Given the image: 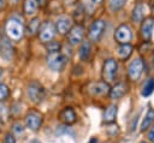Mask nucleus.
I'll return each mask as SVG.
<instances>
[{
  "label": "nucleus",
  "mask_w": 154,
  "mask_h": 143,
  "mask_svg": "<svg viewBox=\"0 0 154 143\" xmlns=\"http://www.w3.org/2000/svg\"><path fill=\"white\" fill-rule=\"evenodd\" d=\"M6 34L13 41H19L24 35V26L23 24L14 18H10L6 23Z\"/></svg>",
  "instance_id": "1"
},
{
  "label": "nucleus",
  "mask_w": 154,
  "mask_h": 143,
  "mask_svg": "<svg viewBox=\"0 0 154 143\" xmlns=\"http://www.w3.org/2000/svg\"><path fill=\"white\" fill-rule=\"evenodd\" d=\"M117 60L114 59H107L103 62V67H102V79L106 83H112L116 78L117 75Z\"/></svg>",
  "instance_id": "2"
},
{
  "label": "nucleus",
  "mask_w": 154,
  "mask_h": 143,
  "mask_svg": "<svg viewBox=\"0 0 154 143\" xmlns=\"http://www.w3.org/2000/svg\"><path fill=\"white\" fill-rule=\"evenodd\" d=\"M54 35H55V26L53 25L52 22L47 20L41 24L40 30H38V37H40L41 42H43V43L51 42L52 38L54 37Z\"/></svg>",
  "instance_id": "3"
},
{
  "label": "nucleus",
  "mask_w": 154,
  "mask_h": 143,
  "mask_svg": "<svg viewBox=\"0 0 154 143\" xmlns=\"http://www.w3.org/2000/svg\"><path fill=\"white\" fill-rule=\"evenodd\" d=\"M65 62H66V56L64 54H61L60 52L49 53V55L47 58V64L53 71H60L64 67Z\"/></svg>",
  "instance_id": "4"
},
{
  "label": "nucleus",
  "mask_w": 154,
  "mask_h": 143,
  "mask_svg": "<svg viewBox=\"0 0 154 143\" xmlns=\"http://www.w3.org/2000/svg\"><path fill=\"white\" fill-rule=\"evenodd\" d=\"M114 37H116L117 42H119L120 44H128L131 41V38H132L131 29L126 24H122V25H119L117 28Z\"/></svg>",
  "instance_id": "5"
},
{
  "label": "nucleus",
  "mask_w": 154,
  "mask_h": 143,
  "mask_svg": "<svg viewBox=\"0 0 154 143\" xmlns=\"http://www.w3.org/2000/svg\"><path fill=\"white\" fill-rule=\"evenodd\" d=\"M28 95L29 97L31 99L32 102L37 103L40 102L42 99H43V95H45V89L43 87L37 83V82H31L28 87Z\"/></svg>",
  "instance_id": "6"
},
{
  "label": "nucleus",
  "mask_w": 154,
  "mask_h": 143,
  "mask_svg": "<svg viewBox=\"0 0 154 143\" xmlns=\"http://www.w3.org/2000/svg\"><path fill=\"white\" fill-rule=\"evenodd\" d=\"M142 70H143V60L141 58L132 60L128 67V73H129L130 79L137 81L140 78V76L142 75Z\"/></svg>",
  "instance_id": "7"
},
{
  "label": "nucleus",
  "mask_w": 154,
  "mask_h": 143,
  "mask_svg": "<svg viewBox=\"0 0 154 143\" xmlns=\"http://www.w3.org/2000/svg\"><path fill=\"white\" fill-rule=\"evenodd\" d=\"M25 124L32 131L38 130L40 126H41V124H42V117H41V114L37 113L36 111L29 112L26 114V117H25Z\"/></svg>",
  "instance_id": "8"
},
{
  "label": "nucleus",
  "mask_w": 154,
  "mask_h": 143,
  "mask_svg": "<svg viewBox=\"0 0 154 143\" xmlns=\"http://www.w3.org/2000/svg\"><path fill=\"white\" fill-rule=\"evenodd\" d=\"M84 36V29L82 25H75L67 32V40L71 44H78L82 42Z\"/></svg>",
  "instance_id": "9"
},
{
  "label": "nucleus",
  "mask_w": 154,
  "mask_h": 143,
  "mask_svg": "<svg viewBox=\"0 0 154 143\" xmlns=\"http://www.w3.org/2000/svg\"><path fill=\"white\" fill-rule=\"evenodd\" d=\"M105 25H106V24H105L103 20H101V19L95 20V22L91 24L90 29H89V38H90L91 41H94V42L99 41L100 37H101V35H102V32H103Z\"/></svg>",
  "instance_id": "10"
},
{
  "label": "nucleus",
  "mask_w": 154,
  "mask_h": 143,
  "mask_svg": "<svg viewBox=\"0 0 154 143\" xmlns=\"http://www.w3.org/2000/svg\"><path fill=\"white\" fill-rule=\"evenodd\" d=\"M57 30L59 31V34L64 35L66 32L70 31V29L72 28V19L67 16H61L57 19V24H55Z\"/></svg>",
  "instance_id": "11"
},
{
  "label": "nucleus",
  "mask_w": 154,
  "mask_h": 143,
  "mask_svg": "<svg viewBox=\"0 0 154 143\" xmlns=\"http://www.w3.org/2000/svg\"><path fill=\"white\" fill-rule=\"evenodd\" d=\"M154 28V18L153 17H148L144 20H142V26H141V34L142 37L146 41H149L152 37V31Z\"/></svg>",
  "instance_id": "12"
},
{
  "label": "nucleus",
  "mask_w": 154,
  "mask_h": 143,
  "mask_svg": "<svg viewBox=\"0 0 154 143\" xmlns=\"http://www.w3.org/2000/svg\"><path fill=\"white\" fill-rule=\"evenodd\" d=\"M59 118L61 121H64L66 125H70V124H73L76 121V113L75 111L71 108V107H66L64 108L60 114H59Z\"/></svg>",
  "instance_id": "13"
},
{
  "label": "nucleus",
  "mask_w": 154,
  "mask_h": 143,
  "mask_svg": "<svg viewBox=\"0 0 154 143\" xmlns=\"http://www.w3.org/2000/svg\"><path fill=\"white\" fill-rule=\"evenodd\" d=\"M126 93V85L124 83H117L109 91V97L116 100V99H120L122 96H124V94Z\"/></svg>",
  "instance_id": "14"
},
{
  "label": "nucleus",
  "mask_w": 154,
  "mask_h": 143,
  "mask_svg": "<svg viewBox=\"0 0 154 143\" xmlns=\"http://www.w3.org/2000/svg\"><path fill=\"white\" fill-rule=\"evenodd\" d=\"M117 112H118V107L116 105H111L106 108L105 113H103V121L105 123H113L116 117H117Z\"/></svg>",
  "instance_id": "15"
},
{
  "label": "nucleus",
  "mask_w": 154,
  "mask_h": 143,
  "mask_svg": "<svg viewBox=\"0 0 154 143\" xmlns=\"http://www.w3.org/2000/svg\"><path fill=\"white\" fill-rule=\"evenodd\" d=\"M111 91V88L108 85V83L106 82H97L94 88H93V94L94 95H106V94H109Z\"/></svg>",
  "instance_id": "16"
},
{
  "label": "nucleus",
  "mask_w": 154,
  "mask_h": 143,
  "mask_svg": "<svg viewBox=\"0 0 154 143\" xmlns=\"http://www.w3.org/2000/svg\"><path fill=\"white\" fill-rule=\"evenodd\" d=\"M37 1L36 0H24V5H23V10H24V13L26 16H32L36 13L37 11Z\"/></svg>",
  "instance_id": "17"
},
{
  "label": "nucleus",
  "mask_w": 154,
  "mask_h": 143,
  "mask_svg": "<svg viewBox=\"0 0 154 143\" xmlns=\"http://www.w3.org/2000/svg\"><path fill=\"white\" fill-rule=\"evenodd\" d=\"M144 11H146V6L143 4H137L134 7V11H132V19L135 22H142L143 17H144V13H146Z\"/></svg>",
  "instance_id": "18"
},
{
  "label": "nucleus",
  "mask_w": 154,
  "mask_h": 143,
  "mask_svg": "<svg viewBox=\"0 0 154 143\" xmlns=\"http://www.w3.org/2000/svg\"><path fill=\"white\" fill-rule=\"evenodd\" d=\"M153 120H154V109L149 108L148 112H147V114H146V117H144V119H143V121H142V124H141V130L142 131H146L152 125Z\"/></svg>",
  "instance_id": "19"
},
{
  "label": "nucleus",
  "mask_w": 154,
  "mask_h": 143,
  "mask_svg": "<svg viewBox=\"0 0 154 143\" xmlns=\"http://www.w3.org/2000/svg\"><path fill=\"white\" fill-rule=\"evenodd\" d=\"M118 56L120 58V59H128L130 55H131V53H132V47L128 43V44H122L119 48H118Z\"/></svg>",
  "instance_id": "20"
},
{
  "label": "nucleus",
  "mask_w": 154,
  "mask_h": 143,
  "mask_svg": "<svg viewBox=\"0 0 154 143\" xmlns=\"http://www.w3.org/2000/svg\"><path fill=\"white\" fill-rule=\"evenodd\" d=\"M153 91H154V78H149V79L144 83V85H143L142 95H143V96H149Z\"/></svg>",
  "instance_id": "21"
},
{
  "label": "nucleus",
  "mask_w": 154,
  "mask_h": 143,
  "mask_svg": "<svg viewBox=\"0 0 154 143\" xmlns=\"http://www.w3.org/2000/svg\"><path fill=\"white\" fill-rule=\"evenodd\" d=\"M90 54V43L89 42H84L79 49V56L82 60H87L88 56Z\"/></svg>",
  "instance_id": "22"
},
{
  "label": "nucleus",
  "mask_w": 154,
  "mask_h": 143,
  "mask_svg": "<svg viewBox=\"0 0 154 143\" xmlns=\"http://www.w3.org/2000/svg\"><path fill=\"white\" fill-rule=\"evenodd\" d=\"M40 19L38 18H34L30 23H29V26H28V30H29V34L30 35H34L36 31H38L40 30Z\"/></svg>",
  "instance_id": "23"
},
{
  "label": "nucleus",
  "mask_w": 154,
  "mask_h": 143,
  "mask_svg": "<svg viewBox=\"0 0 154 143\" xmlns=\"http://www.w3.org/2000/svg\"><path fill=\"white\" fill-rule=\"evenodd\" d=\"M126 0H111L109 1V7L112 11H118L119 8H122L125 5Z\"/></svg>",
  "instance_id": "24"
},
{
  "label": "nucleus",
  "mask_w": 154,
  "mask_h": 143,
  "mask_svg": "<svg viewBox=\"0 0 154 143\" xmlns=\"http://www.w3.org/2000/svg\"><path fill=\"white\" fill-rule=\"evenodd\" d=\"M8 94H10L8 87L6 84H0V101H4L5 99H7Z\"/></svg>",
  "instance_id": "25"
},
{
  "label": "nucleus",
  "mask_w": 154,
  "mask_h": 143,
  "mask_svg": "<svg viewBox=\"0 0 154 143\" xmlns=\"http://www.w3.org/2000/svg\"><path fill=\"white\" fill-rule=\"evenodd\" d=\"M59 48H60V44L58 42H54V41H51L48 42L47 44V49L49 53H55V52H59Z\"/></svg>",
  "instance_id": "26"
},
{
  "label": "nucleus",
  "mask_w": 154,
  "mask_h": 143,
  "mask_svg": "<svg viewBox=\"0 0 154 143\" xmlns=\"http://www.w3.org/2000/svg\"><path fill=\"white\" fill-rule=\"evenodd\" d=\"M12 129H13V131H14V132H16L17 135L22 133V132H23V130H24V129H23V126H22L20 124H14Z\"/></svg>",
  "instance_id": "27"
},
{
  "label": "nucleus",
  "mask_w": 154,
  "mask_h": 143,
  "mask_svg": "<svg viewBox=\"0 0 154 143\" xmlns=\"http://www.w3.org/2000/svg\"><path fill=\"white\" fill-rule=\"evenodd\" d=\"M5 143H16V139H14V137L12 135L7 133L6 137H5Z\"/></svg>",
  "instance_id": "28"
},
{
  "label": "nucleus",
  "mask_w": 154,
  "mask_h": 143,
  "mask_svg": "<svg viewBox=\"0 0 154 143\" xmlns=\"http://www.w3.org/2000/svg\"><path fill=\"white\" fill-rule=\"evenodd\" d=\"M148 138H149V141H152V142L154 143V126L150 129V131H149V133H148Z\"/></svg>",
  "instance_id": "29"
},
{
  "label": "nucleus",
  "mask_w": 154,
  "mask_h": 143,
  "mask_svg": "<svg viewBox=\"0 0 154 143\" xmlns=\"http://www.w3.org/2000/svg\"><path fill=\"white\" fill-rule=\"evenodd\" d=\"M29 143H41V142H40L38 139H31V141H30Z\"/></svg>",
  "instance_id": "30"
},
{
  "label": "nucleus",
  "mask_w": 154,
  "mask_h": 143,
  "mask_svg": "<svg viewBox=\"0 0 154 143\" xmlns=\"http://www.w3.org/2000/svg\"><path fill=\"white\" fill-rule=\"evenodd\" d=\"M90 143H97V139H96V138H93V139L90 141Z\"/></svg>",
  "instance_id": "31"
},
{
  "label": "nucleus",
  "mask_w": 154,
  "mask_h": 143,
  "mask_svg": "<svg viewBox=\"0 0 154 143\" xmlns=\"http://www.w3.org/2000/svg\"><path fill=\"white\" fill-rule=\"evenodd\" d=\"M36 1H37V4H38V2H40V4H43L45 0H36Z\"/></svg>",
  "instance_id": "32"
},
{
  "label": "nucleus",
  "mask_w": 154,
  "mask_h": 143,
  "mask_svg": "<svg viewBox=\"0 0 154 143\" xmlns=\"http://www.w3.org/2000/svg\"><path fill=\"white\" fill-rule=\"evenodd\" d=\"M93 1H94V2H101L102 0H93Z\"/></svg>",
  "instance_id": "33"
},
{
  "label": "nucleus",
  "mask_w": 154,
  "mask_h": 143,
  "mask_svg": "<svg viewBox=\"0 0 154 143\" xmlns=\"http://www.w3.org/2000/svg\"><path fill=\"white\" fill-rule=\"evenodd\" d=\"M2 6V0H0V7Z\"/></svg>",
  "instance_id": "34"
},
{
  "label": "nucleus",
  "mask_w": 154,
  "mask_h": 143,
  "mask_svg": "<svg viewBox=\"0 0 154 143\" xmlns=\"http://www.w3.org/2000/svg\"><path fill=\"white\" fill-rule=\"evenodd\" d=\"M141 143H147V142H141Z\"/></svg>",
  "instance_id": "35"
},
{
  "label": "nucleus",
  "mask_w": 154,
  "mask_h": 143,
  "mask_svg": "<svg viewBox=\"0 0 154 143\" xmlns=\"http://www.w3.org/2000/svg\"><path fill=\"white\" fill-rule=\"evenodd\" d=\"M0 76H1V70H0Z\"/></svg>",
  "instance_id": "36"
},
{
  "label": "nucleus",
  "mask_w": 154,
  "mask_h": 143,
  "mask_svg": "<svg viewBox=\"0 0 154 143\" xmlns=\"http://www.w3.org/2000/svg\"><path fill=\"white\" fill-rule=\"evenodd\" d=\"M153 62H154V59H153Z\"/></svg>",
  "instance_id": "37"
},
{
  "label": "nucleus",
  "mask_w": 154,
  "mask_h": 143,
  "mask_svg": "<svg viewBox=\"0 0 154 143\" xmlns=\"http://www.w3.org/2000/svg\"><path fill=\"white\" fill-rule=\"evenodd\" d=\"M14 1H17V0H14Z\"/></svg>",
  "instance_id": "38"
}]
</instances>
